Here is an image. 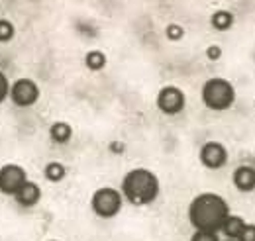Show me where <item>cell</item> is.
Returning <instances> with one entry per match:
<instances>
[{"mask_svg": "<svg viewBox=\"0 0 255 241\" xmlns=\"http://www.w3.org/2000/svg\"><path fill=\"white\" fill-rule=\"evenodd\" d=\"M230 206L220 194L214 192H202L194 196L189 206V222L196 232L206 234H218L222 232L226 220L230 218Z\"/></svg>", "mask_w": 255, "mask_h": 241, "instance_id": "cell-1", "label": "cell"}, {"mask_svg": "<svg viewBox=\"0 0 255 241\" xmlns=\"http://www.w3.org/2000/svg\"><path fill=\"white\" fill-rule=\"evenodd\" d=\"M122 196L133 206H147L159 196V179L149 169H131L122 179Z\"/></svg>", "mask_w": 255, "mask_h": 241, "instance_id": "cell-2", "label": "cell"}, {"mask_svg": "<svg viewBox=\"0 0 255 241\" xmlns=\"http://www.w3.org/2000/svg\"><path fill=\"white\" fill-rule=\"evenodd\" d=\"M202 102L206 108L224 112L234 106L236 102V89L226 79H210L202 85Z\"/></svg>", "mask_w": 255, "mask_h": 241, "instance_id": "cell-3", "label": "cell"}, {"mask_svg": "<svg viewBox=\"0 0 255 241\" xmlns=\"http://www.w3.org/2000/svg\"><path fill=\"white\" fill-rule=\"evenodd\" d=\"M91 206L93 212L100 218H114L122 210V194L110 186L98 188L91 198Z\"/></svg>", "mask_w": 255, "mask_h": 241, "instance_id": "cell-4", "label": "cell"}, {"mask_svg": "<svg viewBox=\"0 0 255 241\" xmlns=\"http://www.w3.org/2000/svg\"><path fill=\"white\" fill-rule=\"evenodd\" d=\"M28 182L26 169L14 163H8L4 167H0V192L16 196V192Z\"/></svg>", "mask_w": 255, "mask_h": 241, "instance_id": "cell-5", "label": "cell"}, {"mask_svg": "<svg viewBox=\"0 0 255 241\" xmlns=\"http://www.w3.org/2000/svg\"><path fill=\"white\" fill-rule=\"evenodd\" d=\"M185 104H187L185 92L181 91L179 87H173V85L163 87L159 94H157V108L167 116L181 114L185 110Z\"/></svg>", "mask_w": 255, "mask_h": 241, "instance_id": "cell-6", "label": "cell"}, {"mask_svg": "<svg viewBox=\"0 0 255 241\" xmlns=\"http://www.w3.org/2000/svg\"><path fill=\"white\" fill-rule=\"evenodd\" d=\"M10 98L20 108L33 106L39 100V87L32 79H18L14 85H10Z\"/></svg>", "mask_w": 255, "mask_h": 241, "instance_id": "cell-7", "label": "cell"}, {"mask_svg": "<svg viewBox=\"0 0 255 241\" xmlns=\"http://www.w3.org/2000/svg\"><path fill=\"white\" fill-rule=\"evenodd\" d=\"M200 163L206 169H220L228 163V149L218 141H208L200 147Z\"/></svg>", "mask_w": 255, "mask_h": 241, "instance_id": "cell-8", "label": "cell"}, {"mask_svg": "<svg viewBox=\"0 0 255 241\" xmlns=\"http://www.w3.org/2000/svg\"><path fill=\"white\" fill-rule=\"evenodd\" d=\"M232 181H234V186H236L238 190H242V192H252V190H255V169L250 167V165L238 167V169L234 171Z\"/></svg>", "mask_w": 255, "mask_h": 241, "instance_id": "cell-9", "label": "cell"}, {"mask_svg": "<svg viewBox=\"0 0 255 241\" xmlns=\"http://www.w3.org/2000/svg\"><path fill=\"white\" fill-rule=\"evenodd\" d=\"M14 198H16V202H18L20 206H24V208H32V206H35V204L41 200V188H39V184L28 181L18 192H16Z\"/></svg>", "mask_w": 255, "mask_h": 241, "instance_id": "cell-10", "label": "cell"}, {"mask_svg": "<svg viewBox=\"0 0 255 241\" xmlns=\"http://www.w3.org/2000/svg\"><path fill=\"white\" fill-rule=\"evenodd\" d=\"M246 226H248V224L244 222V218H240V216H230V218L226 220V224H224L222 234L228 238V240L238 241L240 238H242Z\"/></svg>", "mask_w": 255, "mask_h": 241, "instance_id": "cell-11", "label": "cell"}, {"mask_svg": "<svg viewBox=\"0 0 255 241\" xmlns=\"http://www.w3.org/2000/svg\"><path fill=\"white\" fill-rule=\"evenodd\" d=\"M49 137L55 141V143H69L71 137H73V127L67 123V121H53L49 125Z\"/></svg>", "mask_w": 255, "mask_h": 241, "instance_id": "cell-12", "label": "cell"}, {"mask_svg": "<svg viewBox=\"0 0 255 241\" xmlns=\"http://www.w3.org/2000/svg\"><path fill=\"white\" fill-rule=\"evenodd\" d=\"M210 22H212V26H214L216 30L226 31L234 26V14H232L230 10H218V12L212 14Z\"/></svg>", "mask_w": 255, "mask_h": 241, "instance_id": "cell-13", "label": "cell"}, {"mask_svg": "<svg viewBox=\"0 0 255 241\" xmlns=\"http://www.w3.org/2000/svg\"><path fill=\"white\" fill-rule=\"evenodd\" d=\"M85 65L89 71H100L104 69L106 65V55L100 51V49H91L87 55H85Z\"/></svg>", "mask_w": 255, "mask_h": 241, "instance_id": "cell-14", "label": "cell"}, {"mask_svg": "<svg viewBox=\"0 0 255 241\" xmlns=\"http://www.w3.org/2000/svg\"><path fill=\"white\" fill-rule=\"evenodd\" d=\"M45 179L49 182H61L65 179V175H67V169H65L61 163H57V161H51V163H47L45 165Z\"/></svg>", "mask_w": 255, "mask_h": 241, "instance_id": "cell-15", "label": "cell"}, {"mask_svg": "<svg viewBox=\"0 0 255 241\" xmlns=\"http://www.w3.org/2000/svg\"><path fill=\"white\" fill-rule=\"evenodd\" d=\"M14 24L10 22V20H6V18H0V43H6V41H10L12 37H14Z\"/></svg>", "mask_w": 255, "mask_h": 241, "instance_id": "cell-16", "label": "cell"}, {"mask_svg": "<svg viewBox=\"0 0 255 241\" xmlns=\"http://www.w3.org/2000/svg\"><path fill=\"white\" fill-rule=\"evenodd\" d=\"M6 96H10V83H8L6 75L0 71V104L6 100Z\"/></svg>", "mask_w": 255, "mask_h": 241, "instance_id": "cell-17", "label": "cell"}, {"mask_svg": "<svg viewBox=\"0 0 255 241\" xmlns=\"http://www.w3.org/2000/svg\"><path fill=\"white\" fill-rule=\"evenodd\" d=\"M183 35H185V30L179 24H169L167 26V37L169 39H181Z\"/></svg>", "mask_w": 255, "mask_h": 241, "instance_id": "cell-18", "label": "cell"}, {"mask_svg": "<svg viewBox=\"0 0 255 241\" xmlns=\"http://www.w3.org/2000/svg\"><path fill=\"white\" fill-rule=\"evenodd\" d=\"M191 241H220L218 234H206V232H194Z\"/></svg>", "mask_w": 255, "mask_h": 241, "instance_id": "cell-19", "label": "cell"}, {"mask_svg": "<svg viewBox=\"0 0 255 241\" xmlns=\"http://www.w3.org/2000/svg\"><path fill=\"white\" fill-rule=\"evenodd\" d=\"M238 241H255V224H248Z\"/></svg>", "mask_w": 255, "mask_h": 241, "instance_id": "cell-20", "label": "cell"}, {"mask_svg": "<svg viewBox=\"0 0 255 241\" xmlns=\"http://www.w3.org/2000/svg\"><path fill=\"white\" fill-rule=\"evenodd\" d=\"M206 57L212 61L220 59V57H222V49H220L218 45H210V47L206 49Z\"/></svg>", "mask_w": 255, "mask_h": 241, "instance_id": "cell-21", "label": "cell"}, {"mask_svg": "<svg viewBox=\"0 0 255 241\" xmlns=\"http://www.w3.org/2000/svg\"><path fill=\"white\" fill-rule=\"evenodd\" d=\"M49 241H59V240H49Z\"/></svg>", "mask_w": 255, "mask_h": 241, "instance_id": "cell-22", "label": "cell"}, {"mask_svg": "<svg viewBox=\"0 0 255 241\" xmlns=\"http://www.w3.org/2000/svg\"><path fill=\"white\" fill-rule=\"evenodd\" d=\"M226 241H234V240H226Z\"/></svg>", "mask_w": 255, "mask_h": 241, "instance_id": "cell-23", "label": "cell"}, {"mask_svg": "<svg viewBox=\"0 0 255 241\" xmlns=\"http://www.w3.org/2000/svg\"><path fill=\"white\" fill-rule=\"evenodd\" d=\"M254 106H255V102H254Z\"/></svg>", "mask_w": 255, "mask_h": 241, "instance_id": "cell-24", "label": "cell"}]
</instances>
